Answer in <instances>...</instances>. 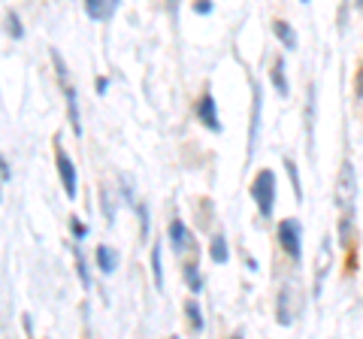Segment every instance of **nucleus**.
Returning <instances> with one entry per match:
<instances>
[{"mask_svg": "<svg viewBox=\"0 0 363 339\" xmlns=\"http://www.w3.org/2000/svg\"><path fill=\"white\" fill-rule=\"evenodd\" d=\"M252 197H255V203H257L260 216L269 218V216H272V200H276V176H272L269 170H264V173L255 176V182H252Z\"/></svg>", "mask_w": 363, "mask_h": 339, "instance_id": "obj_1", "label": "nucleus"}, {"mask_svg": "<svg viewBox=\"0 0 363 339\" xmlns=\"http://www.w3.org/2000/svg\"><path fill=\"white\" fill-rule=\"evenodd\" d=\"M354 164L345 161L342 170H339V179H336V206L342 212H354Z\"/></svg>", "mask_w": 363, "mask_h": 339, "instance_id": "obj_2", "label": "nucleus"}, {"mask_svg": "<svg viewBox=\"0 0 363 339\" xmlns=\"http://www.w3.org/2000/svg\"><path fill=\"white\" fill-rule=\"evenodd\" d=\"M300 240H303V230H300V224L294 221V218H288V221L279 224V243H281V248H285V252L294 257V261L300 257V248H303Z\"/></svg>", "mask_w": 363, "mask_h": 339, "instance_id": "obj_3", "label": "nucleus"}, {"mask_svg": "<svg viewBox=\"0 0 363 339\" xmlns=\"http://www.w3.org/2000/svg\"><path fill=\"white\" fill-rule=\"evenodd\" d=\"M58 176H61V182H64V191H67V197H76V170H73V161L67 157V152L58 145Z\"/></svg>", "mask_w": 363, "mask_h": 339, "instance_id": "obj_4", "label": "nucleus"}, {"mask_svg": "<svg viewBox=\"0 0 363 339\" xmlns=\"http://www.w3.org/2000/svg\"><path fill=\"white\" fill-rule=\"evenodd\" d=\"M260 109H264V94L255 85V104H252V124H248V152H255L257 137H260Z\"/></svg>", "mask_w": 363, "mask_h": 339, "instance_id": "obj_5", "label": "nucleus"}, {"mask_svg": "<svg viewBox=\"0 0 363 339\" xmlns=\"http://www.w3.org/2000/svg\"><path fill=\"white\" fill-rule=\"evenodd\" d=\"M200 121L206 124L209 130H221V121H218V112H215V97L206 91L200 97Z\"/></svg>", "mask_w": 363, "mask_h": 339, "instance_id": "obj_6", "label": "nucleus"}, {"mask_svg": "<svg viewBox=\"0 0 363 339\" xmlns=\"http://www.w3.org/2000/svg\"><path fill=\"white\" fill-rule=\"evenodd\" d=\"M85 13L94 21H106L116 13V0H85Z\"/></svg>", "mask_w": 363, "mask_h": 339, "instance_id": "obj_7", "label": "nucleus"}, {"mask_svg": "<svg viewBox=\"0 0 363 339\" xmlns=\"http://www.w3.org/2000/svg\"><path fill=\"white\" fill-rule=\"evenodd\" d=\"M169 240H173V248L182 255V252H188V248H194V243H191V233H188V228L182 224L179 218L169 224Z\"/></svg>", "mask_w": 363, "mask_h": 339, "instance_id": "obj_8", "label": "nucleus"}, {"mask_svg": "<svg viewBox=\"0 0 363 339\" xmlns=\"http://www.w3.org/2000/svg\"><path fill=\"white\" fill-rule=\"evenodd\" d=\"M330 269V248H327V243L321 245V252H318V267H315V294H321L324 288V273Z\"/></svg>", "mask_w": 363, "mask_h": 339, "instance_id": "obj_9", "label": "nucleus"}, {"mask_svg": "<svg viewBox=\"0 0 363 339\" xmlns=\"http://www.w3.org/2000/svg\"><path fill=\"white\" fill-rule=\"evenodd\" d=\"M97 267L104 269V273H116V267H118V252H116V248L100 245L97 248Z\"/></svg>", "mask_w": 363, "mask_h": 339, "instance_id": "obj_10", "label": "nucleus"}, {"mask_svg": "<svg viewBox=\"0 0 363 339\" xmlns=\"http://www.w3.org/2000/svg\"><path fill=\"white\" fill-rule=\"evenodd\" d=\"M276 37L281 40L285 49H297V33H294V28L288 25V21H276Z\"/></svg>", "mask_w": 363, "mask_h": 339, "instance_id": "obj_11", "label": "nucleus"}, {"mask_svg": "<svg viewBox=\"0 0 363 339\" xmlns=\"http://www.w3.org/2000/svg\"><path fill=\"white\" fill-rule=\"evenodd\" d=\"M272 85L279 88L281 97H288V79H285V61H276L272 64Z\"/></svg>", "mask_w": 363, "mask_h": 339, "instance_id": "obj_12", "label": "nucleus"}, {"mask_svg": "<svg viewBox=\"0 0 363 339\" xmlns=\"http://www.w3.org/2000/svg\"><path fill=\"white\" fill-rule=\"evenodd\" d=\"M209 255H212V261H215V264H224V261H227V240H224V236H215V240H212V248H209Z\"/></svg>", "mask_w": 363, "mask_h": 339, "instance_id": "obj_13", "label": "nucleus"}, {"mask_svg": "<svg viewBox=\"0 0 363 339\" xmlns=\"http://www.w3.org/2000/svg\"><path fill=\"white\" fill-rule=\"evenodd\" d=\"M152 273H155L157 288H164V269H161V245H155V248H152Z\"/></svg>", "mask_w": 363, "mask_h": 339, "instance_id": "obj_14", "label": "nucleus"}, {"mask_svg": "<svg viewBox=\"0 0 363 339\" xmlns=\"http://www.w3.org/2000/svg\"><path fill=\"white\" fill-rule=\"evenodd\" d=\"M185 276H188V282H191V291H203L200 276H197V267H194V264H188V267H185Z\"/></svg>", "mask_w": 363, "mask_h": 339, "instance_id": "obj_15", "label": "nucleus"}, {"mask_svg": "<svg viewBox=\"0 0 363 339\" xmlns=\"http://www.w3.org/2000/svg\"><path fill=\"white\" fill-rule=\"evenodd\" d=\"M188 318H191V324H194V330H200L203 327V318H200V309H197V303L191 300L188 303Z\"/></svg>", "mask_w": 363, "mask_h": 339, "instance_id": "obj_16", "label": "nucleus"}, {"mask_svg": "<svg viewBox=\"0 0 363 339\" xmlns=\"http://www.w3.org/2000/svg\"><path fill=\"white\" fill-rule=\"evenodd\" d=\"M288 173H291V182H294V191H297V200H303V191H300V176H297V167H294V161H285Z\"/></svg>", "mask_w": 363, "mask_h": 339, "instance_id": "obj_17", "label": "nucleus"}, {"mask_svg": "<svg viewBox=\"0 0 363 339\" xmlns=\"http://www.w3.org/2000/svg\"><path fill=\"white\" fill-rule=\"evenodd\" d=\"M6 21H9V25H6V30H9V33H13V37L18 40V37H21V25H18V16H13V13H9V18H6Z\"/></svg>", "mask_w": 363, "mask_h": 339, "instance_id": "obj_18", "label": "nucleus"}, {"mask_svg": "<svg viewBox=\"0 0 363 339\" xmlns=\"http://www.w3.org/2000/svg\"><path fill=\"white\" fill-rule=\"evenodd\" d=\"M0 173H4V185H9V179L13 176H9V164L6 161H0Z\"/></svg>", "mask_w": 363, "mask_h": 339, "instance_id": "obj_19", "label": "nucleus"}, {"mask_svg": "<svg viewBox=\"0 0 363 339\" xmlns=\"http://www.w3.org/2000/svg\"><path fill=\"white\" fill-rule=\"evenodd\" d=\"M73 233L82 236V233H88V228H82V221H73Z\"/></svg>", "mask_w": 363, "mask_h": 339, "instance_id": "obj_20", "label": "nucleus"}, {"mask_svg": "<svg viewBox=\"0 0 363 339\" xmlns=\"http://www.w3.org/2000/svg\"><path fill=\"white\" fill-rule=\"evenodd\" d=\"M357 97H363V67H360V73H357Z\"/></svg>", "mask_w": 363, "mask_h": 339, "instance_id": "obj_21", "label": "nucleus"}, {"mask_svg": "<svg viewBox=\"0 0 363 339\" xmlns=\"http://www.w3.org/2000/svg\"><path fill=\"white\" fill-rule=\"evenodd\" d=\"M209 9H212L209 0H200V4H197V13H209Z\"/></svg>", "mask_w": 363, "mask_h": 339, "instance_id": "obj_22", "label": "nucleus"}, {"mask_svg": "<svg viewBox=\"0 0 363 339\" xmlns=\"http://www.w3.org/2000/svg\"><path fill=\"white\" fill-rule=\"evenodd\" d=\"M303 4H306V0H303Z\"/></svg>", "mask_w": 363, "mask_h": 339, "instance_id": "obj_23", "label": "nucleus"}]
</instances>
